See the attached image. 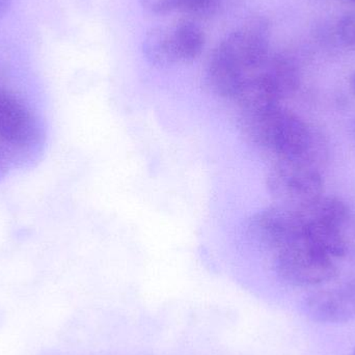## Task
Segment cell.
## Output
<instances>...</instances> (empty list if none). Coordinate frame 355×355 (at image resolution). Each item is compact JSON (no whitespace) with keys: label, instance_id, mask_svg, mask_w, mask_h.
Segmentation results:
<instances>
[{"label":"cell","instance_id":"9a60e30c","mask_svg":"<svg viewBox=\"0 0 355 355\" xmlns=\"http://www.w3.org/2000/svg\"><path fill=\"white\" fill-rule=\"evenodd\" d=\"M337 33L347 47H355V12H348L339 20Z\"/></svg>","mask_w":355,"mask_h":355},{"label":"cell","instance_id":"ac0fdd59","mask_svg":"<svg viewBox=\"0 0 355 355\" xmlns=\"http://www.w3.org/2000/svg\"><path fill=\"white\" fill-rule=\"evenodd\" d=\"M348 1L354 2V3H355V0H348Z\"/></svg>","mask_w":355,"mask_h":355},{"label":"cell","instance_id":"5bb4252c","mask_svg":"<svg viewBox=\"0 0 355 355\" xmlns=\"http://www.w3.org/2000/svg\"><path fill=\"white\" fill-rule=\"evenodd\" d=\"M141 4L148 14L153 16H166L179 10L178 0H141Z\"/></svg>","mask_w":355,"mask_h":355},{"label":"cell","instance_id":"e0dca14e","mask_svg":"<svg viewBox=\"0 0 355 355\" xmlns=\"http://www.w3.org/2000/svg\"><path fill=\"white\" fill-rule=\"evenodd\" d=\"M350 89H352V93L355 95V72L352 73V76L349 78Z\"/></svg>","mask_w":355,"mask_h":355},{"label":"cell","instance_id":"ffe728a7","mask_svg":"<svg viewBox=\"0 0 355 355\" xmlns=\"http://www.w3.org/2000/svg\"><path fill=\"white\" fill-rule=\"evenodd\" d=\"M354 355H355V350H354Z\"/></svg>","mask_w":355,"mask_h":355},{"label":"cell","instance_id":"3957f363","mask_svg":"<svg viewBox=\"0 0 355 355\" xmlns=\"http://www.w3.org/2000/svg\"><path fill=\"white\" fill-rule=\"evenodd\" d=\"M266 185L279 205L300 212L323 196L324 183L310 162L277 160L267 175Z\"/></svg>","mask_w":355,"mask_h":355},{"label":"cell","instance_id":"7a4b0ae2","mask_svg":"<svg viewBox=\"0 0 355 355\" xmlns=\"http://www.w3.org/2000/svg\"><path fill=\"white\" fill-rule=\"evenodd\" d=\"M212 53L244 83L270 58L268 24L264 19H252L225 35Z\"/></svg>","mask_w":355,"mask_h":355},{"label":"cell","instance_id":"9c48e42d","mask_svg":"<svg viewBox=\"0 0 355 355\" xmlns=\"http://www.w3.org/2000/svg\"><path fill=\"white\" fill-rule=\"evenodd\" d=\"M304 241L329 258H343L347 254V244L340 227L320 223H304Z\"/></svg>","mask_w":355,"mask_h":355},{"label":"cell","instance_id":"8992f818","mask_svg":"<svg viewBox=\"0 0 355 355\" xmlns=\"http://www.w3.org/2000/svg\"><path fill=\"white\" fill-rule=\"evenodd\" d=\"M39 124L31 110L12 92L0 85V141L12 147L33 145Z\"/></svg>","mask_w":355,"mask_h":355},{"label":"cell","instance_id":"2e32d148","mask_svg":"<svg viewBox=\"0 0 355 355\" xmlns=\"http://www.w3.org/2000/svg\"><path fill=\"white\" fill-rule=\"evenodd\" d=\"M12 0H0V19L8 12Z\"/></svg>","mask_w":355,"mask_h":355},{"label":"cell","instance_id":"277c9868","mask_svg":"<svg viewBox=\"0 0 355 355\" xmlns=\"http://www.w3.org/2000/svg\"><path fill=\"white\" fill-rule=\"evenodd\" d=\"M273 254L277 275L290 285H322L333 281L338 275L333 259L309 245L302 236Z\"/></svg>","mask_w":355,"mask_h":355},{"label":"cell","instance_id":"d6986e66","mask_svg":"<svg viewBox=\"0 0 355 355\" xmlns=\"http://www.w3.org/2000/svg\"><path fill=\"white\" fill-rule=\"evenodd\" d=\"M354 141H355V128H354Z\"/></svg>","mask_w":355,"mask_h":355},{"label":"cell","instance_id":"ba28073f","mask_svg":"<svg viewBox=\"0 0 355 355\" xmlns=\"http://www.w3.org/2000/svg\"><path fill=\"white\" fill-rule=\"evenodd\" d=\"M171 48L175 64H190L200 58L206 46L204 29L194 22L185 19L168 26Z\"/></svg>","mask_w":355,"mask_h":355},{"label":"cell","instance_id":"7c38bea8","mask_svg":"<svg viewBox=\"0 0 355 355\" xmlns=\"http://www.w3.org/2000/svg\"><path fill=\"white\" fill-rule=\"evenodd\" d=\"M143 49L146 58L154 66H174L168 27L157 26L149 29L144 37Z\"/></svg>","mask_w":355,"mask_h":355},{"label":"cell","instance_id":"5b68a950","mask_svg":"<svg viewBox=\"0 0 355 355\" xmlns=\"http://www.w3.org/2000/svg\"><path fill=\"white\" fill-rule=\"evenodd\" d=\"M298 212L277 205L257 212L248 223V235L256 244L275 254L302 236Z\"/></svg>","mask_w":355,"mask_h":355},{"label":"cell","instance_id":"6da1fadb","mask_svg":"<svg viewBox=\"0 0 355 355\" xmlns=\"http://www.w3.org/2000/svg\"><path fill=\"white\" fill-rule=\"evenodd\" d=\"M239 129L248 143L277 160L314 164L320 155L316 135L295 112L282 105L239 110Z\"/></svg>","mask_w":355,"mask_h":355},{"label":"cell","instance_id":"30bf717a","mask_svg":"<svg viewBox=\"0 0 355 355\" xmlns=\"http://www.w3.org/2000/svg\"><path fill=\"white\" fill-rule=\"evenodd\" d=\"M298 214L304 223H325L341 229L349 217V208L339 198L321 196Z\"/></svg>","mask_w":355,"mask_h":355},{"label":"cell","instance_id":"8fae6325","mask_svg":"<svg viewBox=\"0 0 355 355\" xmlns=\"http://www.w3.org/2000/svg\"><path fill=\"white\" fill-rule=\"evenodd\" d=\"M264 72L270 77L284 99L292 95L300 87V72L293 60L287 56L277 55L269 58Z\"/></svg>","mask_w":355,"mask_h":355},{"label":"cell","instance_id":"4fadbf2b","mask_svg":"<svg viewBox=\"0 0 355 355\" xmlns=\"http://www.w3.org/2000/svg\"><path fill=\"white\" fill-rule=\"evenodd\" d=\"M179 10L196 17L208 18L218 12L223 0H178Z\"/></svg>","mask_w":355,"mask_h":355},{"label":"cell","instance_id":"52a82bcc","mask_svg":"<svg viewBox=\"0 0 355 355\" xmlns=\"http://www.w3.org/2000/svg\"><path fill=\"white\" fill-rule=\"evenodd\" d=\"M306 314L322 323H344L355 318V277L341 287L314 292L306 297Z\"/></svg>","mask_w":355,"mask_h":355}]
</instances>
